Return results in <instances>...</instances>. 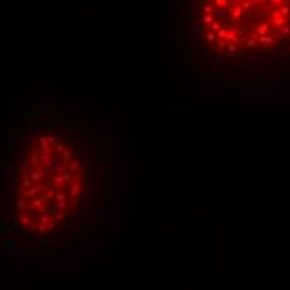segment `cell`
<instances>
[{
    "label": "cell",
    "instance_id": "obj_1",
    "mask_svg": "<svg viewBox=\"0 0 290 290\" xmlns=\"http://www.w3.org/2000/svg\"><path fill=\"white\" fill-rule=\"evenodd\" d=\"M225 40H227V42H233V44H242V37H240V35L235 32V29H233V30H228L227 38H225Z\"/></svg>",
    "mask_w": 290,
    "mask_h": 290
},
{
    "label": "cell",
    "instance_id": "obj_2",
    "mask_svg": "<svg viewBox=\"0 0 290 290\" xmlns=\"http://www.w3.org/2000/svg\"><path fill=\"white\" fill-rule=\"evenodd\" d=\"M268 30H270V23H268V22H263V23H260V25L257 27L255 32L259 34V37H260V35H267Z\"/></svg>",
    "mask_w": 290,
    "mask_h": 290
},
{
    "label": "cell",
    "instance_id": "obj_3",
    "mask_svg": "<svg viewBox=\"0 0 290 290\" xmlns=\"http://www.w3.org/2000/svg\"><path fill=\"white\" fill-rule=\"evenodd\" d=\"M259 44L260 45H270V44H274V37L272 35H260L259 37Z\"/></svg>",
    "mask_w": 290,
    "mask_h": 290
},
{
    "label": "cell",
    "instance_id": "obj_4",
    "mask_svg": "<svg viewBox=\"0 0 290 290\" xmlns=\"http://www.w3.org/2000/svg\"><path fill=\"white\" fill-rule=\"evenodd\" d=\"M243 15V9H242V5H235L232 9V19H240V17Z\"/></svg>",
    "mask_w": 290,
    "mask_h": 290
},
{
    "label": "cell",
    "instance_id": "obj_5",
    "mask_svg": "<svg viewBox=\"0 0 290 290\" xmlns=\"http://www.w3.org/2000/svg\"><path fill=\"white\" fill-rule=\"evenodd\" d=\"M272 25L275 29H282L285 25V17H278V19H272Z\"/></svg>",
    "mask_w": 290,
    "mask_h": 290
},
{
    "label": "cell",
    "instance_id": "obj_6",
    "mask_svg": "<svg viewBox=\"0 0 290 290\" xmlns=\"http://www.w3.org/2000/svg\"><path fill=\"white\" fill-rule=\"evenodd\" d=\"M212 12H214V7L210 3H203V10H202L203 15H212Z\"/></svg>",
    "mask_w": 290,
    "mask_h": 290
},
{
    "label": "cell",
    "instance_id": "obj_7",
    "mask_svg": "<svg viewBox=\"0 0 290 290\" xmlns=\"http://www.w3.org/2000/svg\"><path fill=\"white\" fill-rule=\"evenodd\" d=\"M202 22L207 23V25H212V23L215 22V19H214V15H203L202 17Z\"/></svg>",
    "mask_w": 290,
    "mask_h": 290
},
{
    "label": "cell",
    "instance_id": "obj_8",
    "mask_svg": "<svg viewBox=\"0 0 290 290\" xmlns=\"http://www.w3.org/2000/svg\"><path fill=\"white\" fill-rule=\"evenodd\" d=\"M215 38H217L215 32H207V34H205V40H207V42H214Z\"/></svg>",
    "mask_w": 290,
    "mask_h": 290
},
{
    "label": "cell",
    "instance_id": "obj_9",
    "mask_svg": "<svg viewBox=\"0 0 290 290\" xmlns=\"http://www.w3.org/2000/svg\"><path fill=\"white\" fill-rule=\"evenodd\" d=\"M227 34H228L227 29H220L217 32V38H227Z\"/></svg>",
    "mask_w": 290,
    "mask_h": 290
},
{
    "label": "cell",
    "instance_id": "obj_10",
    "mask_svg": "<svg viewBox=\"0 0 290 290\" xmlns=\"http://www.w3.org/2000/svg\"><path fill=\"white\" fill-rule=\"evenodd\" d=\"M220 29H222V25H220V23L217 22V20H215V22H214V23H212V25H210V32H218Z\"/></svg>",
    "mask_w": 290,
    "mask_h": 290
},
{
    "label": "cell",
    "instance_id": "obj_11",
    "mask_svg": "<svg viewBox=\"0 0 290 290\" xmlns=\"http://www.w3.org/2000/svg\"><path fill=\"white\" fill-rule=\"evenodd\" d=\"M280 13H282L284 17H287L288 13H290V7H288V5H282V7H280Z\"/></svg>",
    "mask_w": 290,
    "mask_h": 290
},
{
    "label": "cell",
    "instance_id": "obj_12",
    "mask_svg": "<svg viewBox=\"0 0 290 290\" xmlns=\"http://www.w3.org/2000/svg\"><path fill=\"white\" fill-rule=\"evenodd\" d=\"M240 5H242V9H243V10H250L252 3H250L249 0H242V2H240Z\"/></svg>",
    "mask_w": 290,
    "mask_h": 290
},
{
    "label": "cell",
    "instance_id": "obj_13",
    "mask_svg": "<svg viewBox=\"0 0 290 290\" xmlns=\"http://www.w3.org/2000/svg\"><path fill=\"white\" fill-rule=\"evenodd\" d=\"M214 2H215V5H217V7H222V9H224V7H227L228 0H214Z\"/></svg>",
    "mask_w": 290,
    "mask_h": 290
},
{
    "label": "cell",
    "instance_id": "obj_14",
    "mask_svg": "<svg viewBox=\"0 0 290 290\" xmlns=\"http://www.w3.org/2000/svg\"><path fill=\"white\" fill-rule=\"evenodd\" d=\"M235 52H237L235 44H228V45H227V54H235Z\"/></svg>",
    "mask_w": 290,
    "mask_h": 290
},
{
    "label": "cell",
    "instance_id": "obj_15",
    "mask_svg": "<svg viewBox=\"0 0 290 290\" xmlns=\"http://www.w3.org/2000/svg\"><path fill=\"white\" fill-rule=\"evenodd\" d=\"M227 40H218V44H217V47H218V50H222V48H227Z\"/></svg>",
    "mask_w": 290,
    "mask_h": 290
},
{
    "label": "cell",
    "instance_id": "obj_16",
    "mask_svg": "<svg viewBox=\"0 0 290 290\" xmlns=\"http://www.w3.org/2000/svg\"><path fill=\"white\" fill-rule=\"evenodd\" d=\"M278 17H284L280 13V9H275L274 12H272V19H278Z\"/></svg>",
    "mask_w": 290,
    "mask_h": 290
},
{
    "label": "cell",
    "instance_id": "obj_17",
    "mask_svg": "<svg viewBox=\"0 0 290 290\" xmlns=\"http://www.w3.org/2000/svg\"><path fill=\"white\" fill-rule=\"evenodd\" d=\"M282 35H290V27H287V25L282 27Z\"/></svg>",
    "mask_w": 290,
    "mask_h": 290
},
{
    "label": "cell",
    "instance_id": "obj_18",
    "mask_svg": "<svg viewBox=\"0 0 290 290\" xmlns=\"http://www.w3.org/2000/svg\"><path fill=\"white\" fill-rule=\"evenodd\" d=\"M255 44H257V40H255V38H249V42H247V45H249V47H253Z\"/></svg>",
    "mask_w": 290,
    "mask_h": 290
},
{
    "label": "cell",
    "instance_id": "obj_19",
    "mask_svg": "<svg viewBox=\"0 0 290 290\" xmlns=\"http://www.w3.org/2000/svg\"><path fill=\"white\" fill-rule=\"evenodd\" d=\"M282 2L284 0H272V3H275V5H282Z\"/></svg>",
    "mask_w": 290,
    "mask_h": 290
},
{
    "label": "cell",
    "instance_id": "obj_20",
    "mask_svg": "<svg viewBox=\"0 0 290 290\" xmlns=\"http://www.w3.org/2000/svg\"><path fill=\"white\" fill-rule=\"evenodd\" d=\"M253 2H263V0H253Z\"/></svg>",
    "mask_w": 290,
    "mask_h": 290
}]
</instances>
